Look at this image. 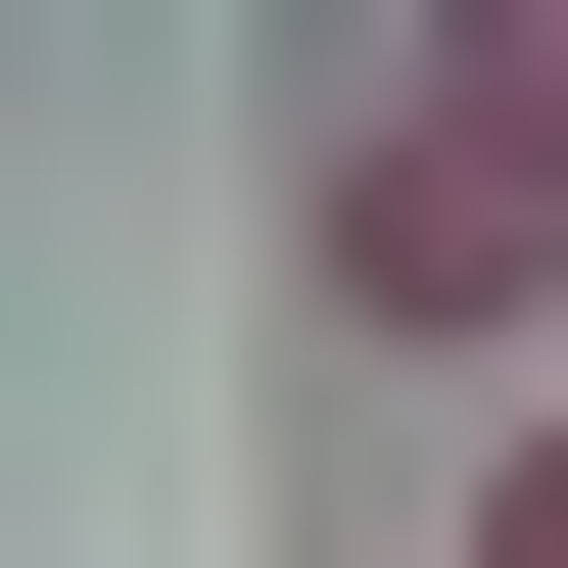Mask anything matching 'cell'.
Here are the masks:
<instances>
[{
    "label": "cell",
    "mask_w": 568,
    "mask_h": 568,
    "mask_svg": "<svg viewBox=\"0 0 568 568\" xmlns=\"http://www.w3.org/2000/svg\"><path fill=\"white\" fill-rule=\"evenodd\" d=\"M332 332L568 379V0H474V48H379V95H332Z\"/></svg>",
    "instance_id": "obj_1"
},
{
    "label": "cell",
    "mask_w": 568,
    "mask_h": 568,
    "mask_svg": "<svg viewBox=\"0 0 568 568\" xmlns=\"http://www.w3.org/2000/svg\"><path fill=\"white\" fill-rule=\"evenodd\" d=\"M474 568H568V379H521V426H474Z\"/></svg>",
    "instance_id": "obj_2"
}]
</instances>
